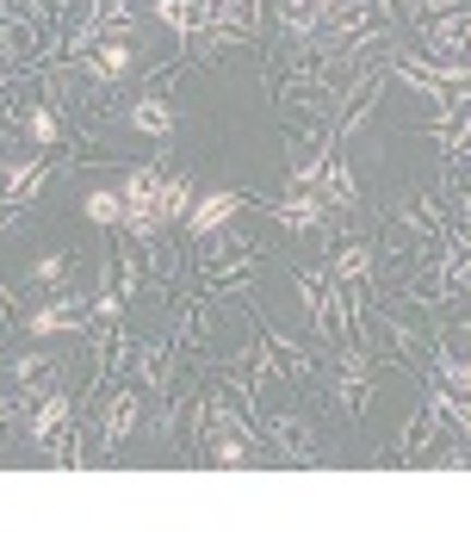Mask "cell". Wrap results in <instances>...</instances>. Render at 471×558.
Here are the masks:
<instances>
[{"label":"cell","instance_id":"6da1fadb","mask_svg":"<svg viewBox=\"0 0 471 558\" xmlns=\"http://www.w3.org/2000/svg\"><path fill=\"white\" fill-rule=\"evenodd\" d=\"M161 168H131V174H124V230H131V236L137 242H149L161 230Z\"/></svg>","mask_w":471,"mask_h":558},{"label":"cell","instance_id":"7a4b0ae2","mask_svg":"<svg viewBox=\"0 0 471 558\" xmlns=\"http://www.w3.org/2000/svg\"><path fill=\"white\" fill-rule=\"evenodd\" d=\"M75 62L94 81H124L131 69H137V44L124 38V32H112V38H94L87 50H75Z\"/></svg>","mask_w":471,"mask_h":558},{"label":"cell","instance_id":"3957f363","mask_svg":"<svg viewBox=\"0 0 471 558\" xmlns=\"http://www.w3.org/2000/svg\"><path fill=\"white\" fill-rule=\"evenodd\" d=\"M137 422H143V385H118L106 398V422H99V453H118Z\"/></svg>","mask_w":471,"mask_h":558},{"label":"cell","instance_id":"277c9868","mask_svg":"<svg viewBox=\"0 0 471 558\" xmlns=\"http://www.w3.org/2000/svg\"><path fill=\"white\" fill-rule=\"evenodd\" d=\"M242 205H249V193L212 186V193H198V199H193V211H186V230H193V236H212V230H224V223L242 211Z\"/></svg>","mask_w":471,"mask_h":558},{"label":"cell","instance_id":"5b68a950","mask_svg":"<svg viewBox=\"0 0 471 558\" xmlns=\"http://www.w3.org/2000/svg\"><path fill=\"white\" fill-rule=\"evenodd\" d=\"M267 211H274V223H286L298 236H316V230L329 223V199H323V193H292V199H274Z\"/></svg>","mask_w":471,"mask_h":558},{"label":"cell","instance_id":"8992f818","mask_svg":"<svg viewBox=\"0 0 471 558\" xmlns=\"http://www.w3.org/2000/svg\"><path fill=\"white\" fill-rule=\"evenodd\" d=\"M434 50L452 62H466L471 57V13H440V20H428V57Z\"/></svg>","mask_w":471,"mask_h":558},{"label":"cell","instance_id":"52a82bcc","mask_svg":"<svg viewBox=\"0 0 471 558\" xmlns=\"http://www.w3.org/2000/svg\"><path fill=\"white\" fill-rule=\"evenodd\" d=\"M20 137L32 143V149H57L62 143V119L50 100H25L20 106Z\"/></svg>","mask_w":471,"mask_h":558},{"label":"cell","instance_id":"ba28073f","mask_svg":"<svg viewBox=\"0 0 471 558\" xmlns=\"http://www.w3.org/2000/svg\"><path fill=\"white\" fill-rule=\"evenodd\" d=\"M69 410H75V403H69V391H44V403L25 416V440H32V447H50V435H57V428H69Z\"/></svg>","mask_w":471,"mask_h":558},{"label":"cell","instance_id":"9c48e42d","mask_svg":"<svg viewBox=\"0 0 471 558\" xmlns=\"http://www.w3.org/2000/svg\"><path fill=\"white\" fill-rule=\"evenodd\" d=\"M149 13H156L168 32L180 38V50L198 38V25H205V0H149Z\"/></svg>","mask_w":471,"mask_h":558},{"label":"cell","instance_id":"30bf717a","mask_svg":"<svg viewBox=\"0 0 471 558\" xmlns=\"http://www.w3.org/2000/svg\"><path fill=\"white\" fill-rule=\"evenodd\" d=\"M323 274H329V286H360V279L373 274V248H366V236H348V242H341V255H335Z\"/></svg>","mask_w":471,"mask_h":558},{"label":"cell","instance_id":"8fae6325","mask_svg":"<svg viewBox=\"0 0 471 558\" xmlns=\"http://www.w3.org/2000/svg\"><path fill=\"white\" fill-rule=\"evenodd\" d=\"M267 435L279 440V459H298V465H311V459H316V435L298 416H274V422H267Z\"/></svg>","mask_w":471,"mask_h":558},{"label":"cell","instance_id":"7c38bea8","mask_svg":"<svg viewBox=\"0 0 471 558\" xmlns=\"http://www.w3.org/2000/svg\"><path fill=\"white\" fill-rule=\"evenodd\" d=\"M81 218L99 223V230H124V186H87Z\"/></svg>","mask_w":471,"mask_h":558},{"label":"cell","instance_id":"4fadbf2b","mask_svg":"<svg viewBox=\"0 0 471 558\" xmlns=\"http://www.w3.org/2000/svg\"><path fill=\"white\" fill-rule=\"evenodd\" d=\"M131 131H143V137L168 143V137H174V106L161 100V94H143V100L131 106Z\"/></svg>","mask_w":471,"mask_h":558},{"label":"cell","instance_id":"5bb4252c","mask_svg":"<svg viewBox=\"0 0 471 558\" xmlns=\"http://www.w3.org/2000/svg\"><path fill=\"white\" fill-rule=\"evenodd\" d=\"M44 161H13V168H0V205H25L32 193L44 186Z\"/></svg>","mask_w":471,"mask_h":558},{"label":"cell","instance_id":"9a60e30c","mask_svg":"<svg viewBox=\"0 0 471 558\" xmlns=\"http://www.w3.org/2000/svg\"><path fill=\"white\" fill-rule=\"evenodd\" d=\"M279 25H286V38L316 44V32H323V13H316L311 0H279Z\"/></svg>","mask_w":471,"mask_h":558},{"label":"cell","instance_id":"2e32d148","mask_svg":"<svg viewBox=\"0 0 471 558\" xmlns=\"http://www.w3.org/2000/svg\"><path fill=\"white\" fill-rule=\"evenodd\" d=\"M193 199H198L193 174H174V180H161V218H168V223H174V218H186V211H193Z\"/></svg>","mask_w":471,"mask_h":558},{"label":"cell","instance_id":"e0dca14e","mask_svg":"<svg viewBox=\"0 0 471 558\" xmlns=\"http://www.w3.org/2000/svg\"><path fill=\"white\" fill-rule=\"evenodd\" d=\"M25 279H32V286H44V292H62V279H69V260H62V255H38L32 267H25Z\"/></svg>","mask_w":471,"mask_h":558},{"label":"cell","instance_id":"ac0fdd59","mask_svg":"<svg viewBox=\"0 0 471 558\" xmlns=\"http://www.w3.org/2000/svg\"><path fill=\"white\" fill-rule=\"evenodd\" d=\"M440 373H447V391L471 398V354H447V360H440Z\"/></svg>","mask_w":471,"mask_h":558},{"label":"cell","instance_id":"d6986e66","mask_svg":"<svg viewBox=\"0 0 471 558\" xmlns=\"http://www.w3.org/2000/svg\"><path fill=\"white\" fill-rule=\"evenodd\" d=\"M13 373H20V385H38L44 373H50V354H20V366H13Z\"/></svg>","mask_w":471,"mask_h":558},{"label":"cell","instance_id":"ffe728a7","mask_svg":"<svg viewBox=\"0 0 471 558\" xmlns=\"http://www.w3.org/2000/svg\"><path fill=\"white\" fill-rule=\"evenodd\" d=\"M316 13H323V20H335V13H341V7H348V0H311Z\"/></svg>","mask_w":471,"mask_h":558},{"label":"cell","instance_id":"44dd1931","mask_svg":"<svg viewBox=\"0 0 471 558\" xmlns=\"http://www.w3.org/2000/svg\"><path fill=\"white\" fill-rule=\"evenodd\" d=\"M466 156H471V149H466Z\"/></svg>","mask_w":471,"mask_h":558}]
</instances>
